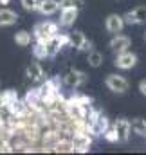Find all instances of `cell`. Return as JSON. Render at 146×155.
Returning a JSON list of instances; mask_svg holds the SVG:
<instances>
[{"instance_id": "1", "label": "cell", "mask_w": 146, "mask_h": 155, "mask_svg": "<svg viewBox=\"0 0 146 155\" xmlns=\"http://www.w3.org/2000/svg\"><path fill=\"white\" fill-rule=\"evenodd\" d=\"M107 87H108L112 92H117V94H123V92H126L128 90V79L123 76H119V74H108L107 76Z\"/></svg>"}, {"instance_id": "2", "label": "cell", "mask_w": 146, "mask_h": 155, "mask_svg": "<svg viewBox=\"0 0 146 155\" xmlns=\"http://www.w3.org/2000/svg\"><path fill=\"white\" fill-rule=\"evenodd\" d=\"M35 36L38 38V41H47L52 36H56V25L52 22H41L35 27Z\"/></svg>"}, {"instance_id": "3", "label": "cell", "mask_w": 146, "mask_h": 155, "mask_svg": "<svg viewBox=\"0 0 146 155\" xmlns=\"http://www.w3.org/2000/svg\"><path fill=\"white\" fill-rule=\"evenodd\" d=\"M123 18H124V24H128V25L143 24V22H146V7H144V5H139V7H135V9L128 11Z\"/></svg>"}, {"instance_id": "4", "label": "cell", "mask_w": 146, "mask_h": 155, "mask_svg": "<svg viewBox=\"0 0 146 155\" xmlns=\"http://www.w3.org/2000/svg\"><path fill=\"white\" fill-rule=\"evenodd\" d=\"M69 43L76 47L78 51H90L92 49V43H90V40L85 38V35L83 33H79V31H76L72 35H69Z\"/></svg>"}, {"instance_id": "5", "label": "cell", "mask_w": 146, "mask_h": 155, "mask_svg": "<svg viewBox=\"0 0 146 155\" xmlns=\"http://www.w3.org/2000/svg\"><path fill=\"white\" fill-rule=\"evenodd\" d=\"M135 63H137V56L132 54V52H128V51L119 52L117 58H115V65H117L119 69H132Z\"/></svg>"}, {"instance_id": "6", "label": "cell", "mask_w": 146, "mask_h": 155, "mask_svg": "<svg viewBox=\"0 0 146 155\" xmlns=\"http://www.w3.org/2000/svg\"><path fill=\"white\" fill-rule=\"evenodd\" d=\"M114 128H115V132H117L119 143L128 141V135H130V132H132V123H130L128 119H117Z\"/></svg>"}, {"instance_id": "7", "label": "cell", "mask_w": 146, "mask_h": 155, "mask_svg": "<svg viewBox=\"0 0 146 155\" xmlns=\"http://www.w3.org/2000/svg\"><path fill=\"white\" fill-rule=\"evenodd\" d=\"M123 25H124V18H123V16H119V15H108L107 22H105L107 31H108V33H114V35L121 33Z\"/></svg>"}, {"instance_id": "8", "label": "cell", "mask_w": 146, "mask_h": 155, "mask_svg": "<svg viewBox=\"0 0 146 155\" xmlns=\"http://www.w3.org/2000/svg\"><path fill=\"white\" fill-rule=\"evenodd\" d=\"M78 18V7H63L61 9V16H60V24L69 27L72 25Z\"/></svg>"}, {"instance_id": "9", "label": "cell", "mask_w": 146, "mask_h": 155, "mask_svg": "<svg viewBox=\"0 0 146 155\" xmlns=\"http://www.w3.org/2000/svg\"><path fill=\"white\" fill-rule=\"evenodd\" d=\"M87 81V74L85 72H79V71H72V72H69L67 76H65V83L69 85V87H81L83 83Z\"/></svg>"}, {"instance_id": "10", "label": "cell", "mask_w": 146, "mask_h": 155, "mask_svg": "<svg viewBox=\"0 0 146 155\" xmlns=\"http://www.w3.org/2000/svg\"><path fill=\"white\" fill-rule=\"evenodd\" d=\"M128 47H130V38H128V36L117 35L115 38H112V41H110V49L115 51L117 54H119V52H124Z\"/></svg>"}, {"instance_id": "11", "label": "cell", "mask_w": 146, "mask_h": 155, "mask_svg": "<svg viewBox=\"0 0 146 155\" xmlns=\"http://www.w3.org/2000/svg\"><path fill=\"white\" fill-rule=\"evenodd\" d=\"M58 7H60V2H56V0H40L36 9L41 15H52L58 11Z\"/></svg>"}, {"instance_id": "12", "label": "cell", "mask_w": 146, "mask_h": 155, "mask_svg": "<svg viewBox=\"0 0 146 155\" xmlns=\"http://www.w3.org/2000/svg\"><path fill=\"white\" fill-rule=\"evenodd\" d=\"M18 20V15L11 9H0V27L4 25H13Z\"/></svg>"}, {"instance_id": "13", "label": "cell", "mask_w": 146, "mask_h": 155, "mask_svg": "<svg viewBox=\"0 0 146 155\" xmlns=\"http://www.w3.org/2000/svg\"><path fill=\"white\" fill-rule=\"evenodd\" d=\"M90 128H92V132L98 134V135H99V134H105L107 128H108V119H107L105 116H98L96 119H94V123H92Z\"/></svg>"}, {"instance_id": "14", "label": "cell", "mask_w": 146, "mask_h": 155, "mask_svg": "<svg viewBox=\"0 0 146 155\" xmlns=\"http://www.w3.org/2000/svg\"><path fill=\"white\" fill-rule=\"evenodd\" d=\"M72 146L76 152H87L90 148V139L85 137V135H78V137H74Z\"/></svg>"}, {"instance_id": "15", "label": "cell", "mask_w": 146, "mask_h": 155, "mask_svg": "<svg viewBox=\"0 0 146 155\" xmlns=\"http://www.w3.org/2000/svg\"><path fill=\"white\" fill-rule=\"evenodd\" d=\"M27 76H29V79H33V81H40V79L43 78V69H41V65H40V63H31V65L27 67Z\"/></svg>"}, {"instance_id": "16", "label": "cell", "mask_w": 146, "mask_h": 155, "mask_svg": "<svg viewBox=\"0 0 146 155\" xmlns=\"http://www.w3.org/2000/svg\"><path fill=\"white\" fill-rule=\"evenodd\" d=\"M132 130H134L137 135L146 137V119H134V121H132Z\"/></svg>"}, {"instance_id": "17", "label": "cell", "mask_w": 146, "mask_h": 155, "mask_svg": "<svg viewBox=\"0 0 146 155\" xmlns=\"http://www.w3.org/2000/svg\"><path fill=\"white\" fill-rule=\"evenodd\" d=\"M15 41H16L18 45H22V47H27V45L31 43V35H29L27 31H18V33L15 35Z\"/></svg>"}, {"instance_id": "18", "label": "cell", "mask_w": 146, "mask_h": 155, "mask_svg": "<svg viewBox=\"0 0 146 155\" xmlns=\"http://www.w3.org/2000/svg\"><path fill=\"white\" fill-rule=\"evenodd\" d=\"M88 63H90L92 67H99V65L103 63V54L98 52V51H90V52H88Z\"/></svg>"}, {"instance_id": "19", "label": "cell", "mask_w": 146, "mask_h": 155, "mask_svg": "<svg viewBox=\"0 0 146 155\" xmlns=\"http://www.w3.org/2000/svg\"><path fill=\"white\" fill-rule=\"evenodd\" d=\"M16 99H18V96H16L15 90H5V92L0 96V103H4V105H11V103H15Z\"/></svg>"}, {"instance_id": "20", "label": "cell", "mask_w": 146, "mask_h": 155, "mask_svg": "<svg viewBox=\"0 0 146 155\" xmlns=\"http://www.w3.org/2000/svg\"><path fill=\"white\" fill-rule=\"evenodd\" d=\"M83 0H60V7H81Z\"/></svg>"}, {"instance_id": "21", "label": "cell", "mask_w": 146, "mask_h": 155, "mask_svg": "<svg viewBox=\"0 0 146 155\" xmlns=\"http://www.w3.org/2000/svg\"><path fill=\"white\" fill-rule=\"evenodd\" d=\"M35 56L36 58H45L47 56V51H45V43L43 41H40L35 45Z\"/></svg>"}, {"instance_id": "22", "label": "cell", "mask_w": 146, "mask_h": 155, "mask_svg": "<svg viewBox=\"0 0 146 155\" xmlns=\"http://www.w3.org/2000/svg\"><path fill=\"white\" fill-rule=\"evenodd\" d=\"M103 135H105V139H107V141H110V143H117V141H119L115 128H114V130H108V128H107V132H105Z\"/></svg>"}, {"instance_id": "23", "label": "cell", "mask_w": 146, "mask_h": 155, "mask_svg": "<svg viewBox=\"0 0 146 155\" xmlns=\"http://www.w3.org/2000/svg\"><path fill=\"white\" fill-rule=\"evenodd\" d=\"M38 2H40V0H22V5H24V9H27V11H33V9L38 7Z\"/></svg>"}, {"instance_id": "24", "label": "cell", "mask_w": 146, "mask_h": 155, "mask_svg": "<svg viewBox=\"0 0 146 155\" xmlns=\"http://www.w3.org/2000/svg\"><path fill=\"white\" fill-rule=\"evenodd\" d=\"M139 90H141L143 96H146V79H141V83H139Z\"/></svg>"}, {"instance_id": "25", "label": "cell", "mask_w": 146, "mask_h": 155, "mask_svg": "<svg viewBox=\"0 0 146 155\" xmlns=\"http://www.w3.org/2000/svg\"><path fill=\"white\" fill-rule=\"evenodd\" d=\"M144 40H146V33H144Z\"/></svg>"}]
</instances>
